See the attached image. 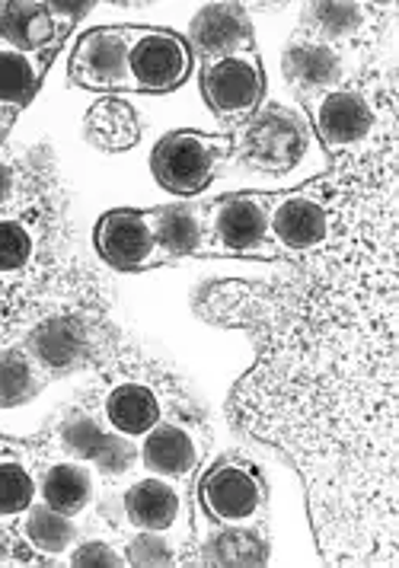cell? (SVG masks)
<instances>
[{
  "label": "cell",
  "mask_w": 399,
  "mask_h": 568,
  "mask_svg": "<svg viewBox=\"0 0 399 568\" xmlns=\"http://www.w3.org/2000/svg\"><path fill=\"white\" fill-rule=\"evenodd\" d=\"M49 7V13H52L54 20L64 27V23H71V20H78L83 13H90V7L93 3H45Z\"/></svg>",
  "instance_id": "1f68e13d"
},
{
  "label": "cell",
  "mask_w": 399,
  "mask_h": 568,
  "mask_svg": "<svg viewBox=\"0 0 399 568\" xmlns=\"http://www.w3.org/2000/svg\"><path fill=\"white\" fill-rule=\"evenodd\" d=\"M42 80V68L32 61V54L0 49V109L17 112L27 105Z\"/></svg>",
  "instance_id": "d4e9b609"
},
{
  "label": "cell",
  "mask_w": 399,
  "mask_h": 568,
  "mask_svg": "<svg viewBox=\"0 0 399 568\" xmlns=\"http://www.w3.org/2000/svg\"><path fill=\"white\" fill-rule=\"evenodd\" d=\"M125 559L132 566H170L173 562V549L170 542L157 537V530H141L129 549H125Z\"/></svg>",
  "instance_id": "f1b7e54d"
},
{
  "label": "cell",
  "mask_w": 399,
  "mask_h": 568,
  "mask_svg": "<svg viewBox=\"0 0 399 568\" xmlns=\"http://www.w3.org/2000/svg\"><path fill=\"white\" fill-rule=\"evenodd\" d=\"M374 131L371 103L355 90H329L317 105V134L329 151H348Z\"/></svg>",
  "instance_id": "7c38bea8"
},
{
  "label": "cell",
  "mask_w": 399,
  "mask_h": 568,
  "mask_svg": "<svg viewBox=\"0 0 399 568\" xmlns=\"http://www.w3.org/2000/svg\"><path fill=\"white\" fill-rule=\"evenodd\" d=\"M32 479L20 464H0V515H20L32 501Z\"/></svg>",
  "instance_id": "83f0119b"
},
{
  "label": "cell",
  "mask_w": 399,
  "mask_h": 568,
  "mask_svg": "<svg viewBox=\"0 0 399 568\" xmlns=\"http://www.w3.org/2000/svg\"><path fill=\"white\" fill-rule=\"evenodd\" d=\"M71 562L74 566H122V556L106 542L90 540L71 552Z\"/></svg>",
  "instance_id": "4dcf8cb0"
},
{
  "label": "cell",
  "mask_w": 399,
  "mask_h": 568,
  "mask_svg": "<svg viewBox=\"0 0 399 568\" xmlns=\"http://www.w3.org/2000/svg\"><path fill=\"white\" fill-rule=\"evenodd\" d=\"M268 559V540L259 530L227 527L208 537L202 562L208 566H263Z\"/></svg>",
  "instance_id": "7402d4cb"
},
{
  "label": "cell",
  "mask_w": 399,
  "mask_h": 568,
  "mask_svg": "<svg viewBox=\"0 0 399 568\" xmlns=\"http://www.w3.org/2000/svg\"><path fill=\"white\" fill-rule=\"evenodd\" d=\"M61 438L64 444L83 457L90 464H96L103 473L115 476V473H125L134 460V447L125 438H112L106 435L90 415H74L64 422L61 428Z\"/></svg>",
  "instance_id": "9a60e30c"
},
{
  "label": "cell",
  "mask_w": 399,
  "mask_h": 568,
  "mask_svg": "<svg viewBox=\"0 0 399 568\" xmlns=\"http://www.w3.org/2000/svg\"><path fill=\"white\" fill-rule=\"evenodd\" d=\"M202 93L212 105L214 115L221 119H249L266 93V78L256 52H237L217 61H205L202 71Z\"/></svg>",
  "instance_id": "277c9868"
},
{
  "label": "cell",
  "mask_w": 399,
  "mask_h": 568,
  "mask_svg": "<svg viewBox=\"0 0 399 568\" xmlns=\"http://www.w3.org/2000/svg\"><path fill=\"white\" fill-rule=\"evenodd\" d=\"M129 68L134 87L147 93L176 90L192 71V49L170 29L129 27Z\"/></svg>",
  "instance_id": "5b68a950"
},
{
  "label": "cell",
  "mask_w": 399,
  "mask_h": 568,
  "mask_svg": "<svg viewBox=\"0 0 399 568\" xmlns=\"http://www.w3.org/2000/svg\"><path fill=\"white\" fill-rule=\"evenodd\" d=\"M64 27L45 3H0V49L35 54L49 52Z\"/></svg>",
  "instance_id": "4fadbf2b"
},
{
  "label": "cell",
  "mask_w": 399,
  "mask_h": 568,
  "mask_svg": "<svg viewBox=\"0 0 399 568\" xmlns=\"http://www.w3.org/2000/svg\"><path fill=\"white\" fill-rule=\"evenodd\" d=\"M27 537L35 549L54 556V552H64L71 546V540L78 537V530H74V524H71L68 515L54 511L49 505H39L27 517Z\"/></svg>",
  "instance_id": "4316f807"
},
{
  "label": "cell",
  "mask_w": 399,
  "mask_h": 568,
  "mask_svg": "<svg viewBox=\"0 0 399 568\" xmlns=\"http://www.w3.org/2000/svg\"><path fill=\"white\" fill-rule=\"evenodd\" d=\"M355 154L336 240L288 282H227L205 316L253 329L259 362L234 393V418L304 473L319 552L393 566L397 505V144Z\"/></svg>",
  "instance_id": "6da1fadb"
},
{
  "label": "cell",
  "mask_w": 399,
  "mask_h": 568,
  "mask_svg": "<svg viewBox=\"0 0 399 568\" xmlns=\"http://www.w3.org/2000/svg\"><path fill=\"white\" fill-rule=\"evenodd\" d=\"M144 466L160 476H186L195 466V444L176 425H154L144 438Z\"/></svg>",
  "instance_id": "ffe728a7"
},
{
  "label": "cell",
  "mask_w": 399,
  "mask_h": 568,
  "mask_svg": "<svg viewBox=\"0 0 399 568\" xmlns=\"http://www.w3.org/2000/svg\"><path fill=\"white\" fill-rule=\"evenodd\" d=\"M39 374L29 362L23 352H13V348H3L0 352V406L3 409H13V406H23L29 403L35 393H39Z\"/></svg>",
  "instance_id": "484cf974"
},
{
  "label": "cell",
  "mask_w": 399,
  "mask_h": 568,
  "mask_svg": "<svg viewBox=\"0 0 399 568\" xmlns=\"http://www.w3.org/2000/svg\"><path fill=\"white\" fill-rule=\"evenodd\" d=\"M90 495H93V483H90V473L83 466L58 464L42 479V498H45V505L68 517L83 511L86 501H90Z\"/></svg>",
  "instance_id": "603a6c76"
},
{
  "label": "cell",
  "mask_w": 399,
  "mask_h": 568,
  "mask_svg": "<svg viewBox=\"0 0 399 568\" xmlns=\"http://www.w3.org/2000/svg\"><path fill=\"white\" fill-rule=\"evenodd\" d=\"M160 256H192L202 250V214L195 207H157L147 211Z\"/></svg>",
  "instance_id": "e0dca14e"
},
{
  "label": "cell",
  "mask_w": 399,
  "mask_h": 568,
  "mask_svg": "<svg viewBox=\"0 0 399 568\" xmlns=\"http://www.w3.org/2000/svg\"><path fill=\"white\" fill-rule=\"evenodd\" d=\"M71 80L86 90H137L129 68V27L86 32L71 54Z\"/></svg>",
  "instance_id": "8992f818"
},
{
  "label": "cell",
  "mask_w": 399,
  "mask_h": 568,
  "mask_svg": "<svg viewBox=\"0 0 399 568\" xmlns=\"http://www.w3.org/2000/svg\"><path fill=\"white\" fill-rule=\"evenodd\" d=\"M268 211V233L291 253H310L329 240V211L307 192L275 199Z\"/></svg>",
  "instance_id": "30bf717a"
},
{
  "label": "cell",
  "mask_w": 399,
  "mask_h": 568,
  "mask_svg": "<svg viewBox=\"0 0 399 568\" xmlns=\"http://www.w3.org/2000/svg\"><path fill=\"white\" fill-rule=\"evenodd\" d=\"M234 151V138L227 134H202V131H170L163 134L151 154L154 180L176 192L195 195L212 182L214 170Z\"/></svg>",
  "instance_id": "3957f363"
},
{
  "label": "cell",
  "mask_w": 399,
  "mask_h": 568,
  "mask_svg": "<svg viewBox=\"0 0 399 568\" xmlns=\"http://www.w3.org/2000/svg\"><path fill=\"white\" fill-rule=\"evenodd\" d=\"M365 10L358 3H310L304 10V32L310 42H339L361 29Z\"/></svg>",
  "instance_id": "cb8c5ba5"
},
{
  "label": "cell",
  "mask_w": 399,
  "mask_h": 568,
  "mask_svg": "<svg viewBox=\"0 0 399 568\" xmlns=\"http://www.w3.org/2000/svg\"><path fill=\"white\" fill-rule=\"evenodd\" d=\"M192 49L205 61L253 49V23L239 3H208L192 20Z\"/></svg>",
  "instance_id": "8fae6325"
},
{
  "label": "cell",
  "mask_w": 399,
  "mask_h": 568,
  "mask_svg": "<svg viewBox=\"0 0 399 568\" xmlns=\"http://www.w3.org/2000/svg\"><path fill=\"white\" fill-rule=\"evenodd\" d=\"M106 418L122 435H147L160 418L157 396L137 384L115 387L106 399Z\"/></svg>",
  "instance_id": "44dd1931"
},
{
  "label": "cell",
  "mask_w": 399,
  "mask_h": 568,
  "mask_svg": "<svg viewBox=\"0 0 399 568\" xmlns=\"http://www.w3.org/2000/svg\"><path fill=\"white\" fill-rule=\"evenodd\" d=\"M96 250L112 268H125V272L157 262L160 250L147 211L119 207L103 214V221L96 224Z\"/></svg>",
  "instance_id": "ba28073f"
},
{
  "label": "cell",
  "mask_w": 399,
  "mask_h": 568,
  "mask_svg": "<svg viewBox=\"0 0 399 568\" xmlns=\"http://www.w3.org/2000/svg\"><path fill=\"white\" fill-rule=\"evenodd\" d=\"M198 491H202L205 511L214 520L237 524V520H246V517H253L259 511L266 486H263L259 473L249 464L227 460V464H217L205 473Z\"/></svg>",
  "instance_id": "52a82bcc"
},
{
  "label": "cell",
  "mask_w": 399,
  "mask_h": 568,
  "mask_svg": "<svg viewBox=\"0 0 399 568\" xmlns=\"http://www.w3.org/2000/svg\"><path fill=\"white\" fill-rule=\"evenodd\" d=\"M285 78L297 93H317V90H329L342 78V58L332 52L329 45H319L310 39L294 42L285 52Z\"/></svg>",
  "instance_id": "2e32d148"
},
{
  "label": "cell",
  "mask_w": 399,
  "mask_h": 568,
  "mask_svg": "<svg viewBox=\"0 0 399 568\" xmlns=\"http://www.w3.org/2000/svg\"><path fill=\"white\" fill-rule=\"evenodd\" d=\"M29 253H32L29 233L13 221H0V272L20 268L29 258Z\"/></svg>",
  "instance_id": "f546056e"
},
{
  "label": "cell",
  "mask_w": 399,
  "mask_h": 568,
  "mask_svg": "<svg viewBox=\"0 0 399 568\" xmlns=\"http://www.w3.org/2000/svg\"><path fill=\"white\" fill-rule=\"evenodd\" d=\"M141 134V122L125 100H100L86 112V141L100 151H129Z\"/></svg>",
  "instance_id": "ac0fdd59"
},
{
  "label": "cell",
  "mask_w": 399,
  "mask_h": 568,
  "mask_svg": "<svg viewBox=\"0 0 399 568\" xmlns=\"http://www.w3.org/2000/svg\"><path fill=\"white\" fill-rule=\"evenodd\" d=\"M10 189H13V173H10V166L0 163V202H7Z\"/></svg>",
  "instance_id": "d6a6232c"
},
{
  "label": "cell",
  "mask_w": 399,
  "mask_h": 568,
  "mask_svg": "<svg viewBox=\"0 0 399 568\" xmlns=\"http://www.w3.org/2000/svg\"><path fill=\"white\" fill-rule=\"evenodd\" d=\"M272 202L263 195H231L212 205V233L224 253H256L268 236Z\"/></svg>",
  "instance_id": "9c48e42d"
},
{
  "label": "cell",
  "mask_w": 399,
  "mask_h": 568,
  "mask_svg": "<svg viewBox=\"0 0 399 568\" xmlns=\"http://www.w3.org/2000/svg\"><path fill=\"white\" fill-rule=\"evenodd\" d=\"M29 355L49 371H71L90 355V336L74 316H54L32 329L27 342Z\"/></svg>",
  "instance_id": "5bb4252c"
},
{
  "label": "cell",
  "mask_w": 399,
  "mask_h": 568,
  "mask_svg": "<svg viewBox=\"0 0 399 568\" xmlns=\"http://www.w3.org/2000/svg\"><path fill=\"white\" fill-rule=\"evenodd\" d=\"M310 144V125L300 112L288 105L256 109L246 125H239L234 148L243 163L263 173H288L300 163Z\"/></svg>",
  "instance_id": "7a4b0ae2"
},
{
  "label": "cell",
  "mask_w": 399,
  "mask_h": 568,
  "mask_svg": "<svg viewBox=\"0 0 399 568\" xmlns=\"http://www.w3.org/2000/svg\"><path fill=\"white\" fill-rule=\"evenodd\" d=\"M125 515L137 530H166L180 515V498L160 479L134 483L125 495Z\"/></svg>",
  "instance_id": "d6986e66"
},
{
  "label": "cell",
  "mask_w": 399,
  "mask_h": 568,
  "mask_svg": "<svg viewBox=\"0 0 399 568\" xmlns=\"http://www.w3.org/2000/svg\"><path fill=\"white\" fill-rule=\"evenodd\" d=\"M10 122H13V112H10V109H0V141H3V134L10 131Z\"/></svg>",
  "instance_id": "836d02e7"
}]
</instances>
